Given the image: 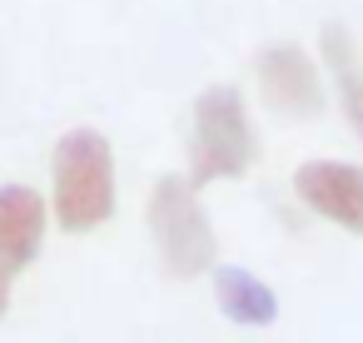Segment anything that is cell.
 Returning <instances> with one entry per match:
<instances>
[{
  "label": "cell",
  "mask_w": 363,
  "mask_h": 343,
  "mask_svg": "<svg viewBox=\"0 0 363 343\" xmlns=\"http://www.w3.org/2000/svg\"><path fill=\"white\" fill-rule=\"evenodd\" d=\"M259 159V135L249 120V105L234 85H209L194 100V125H189V184H219V179H244Z\"/></svg>",
  "instance_id": "obj_2"
},
{
  "label": "cell",
  "mask_w": 363,
  "mask_h": 343,
  "mask_svg": "<svg viewBox=\"0 0 363 343\" xmlns=\"http://www.w3.org/2000/svg\"><path fill=\"white\" fill-rule=\"evenodd\" d=\"M333 80H338V110H343L348 130H353V135H358V145H363V75L348 65V70H338Z\"/></svg>",
  "instance_id": "obj_9"
},
{
  "label": "cell",
  "mask_w": 363,
  "mask_h": 343,
  "mask_svg": "<svg viewBox=\"0 0 363 343\" xmlns=\"http://www.w3.org/2000/svg\"><path fill=\"white\" fill-rule=\"evenodd\" d=\"M214 303L239 328H269L279 318V293L259 274L234 269V264H214Z\"/></svg>",
  "instance_id": "obj_7"
},
{
  "label": "cell",
  "mask_w": 363,
  "mask_h": 343,
  "mask_svg": "<svg viewBox=\"0 0 363 343\" xmlns=\"http://www.w3.org/2000/svg\"><path fill=\"white\" fill-rule=\"evenodd\" d=\"M45 229H50V199H40V189L0 184V264L11 274L35 264V254L45 244Z\"/></svg>",
  "instance_id": "obj_6"
},
{
  "label": "cell",
  "mask_w": 363,
  "mask_h": 343,
  "mask_svg": "<svg viewBox=\"0 0 363 343\" xmlns=\"http://www.w3.org/2000/svg\"><path fill=\"white\" fill-rule=\"evenodd\" d=\"M6 313H11V269L0 264V318H6Z\"/></svg>",
  "instance_id": "obj_10"
},
{
  "label": "cell",
  "mask_w": 363,
  "mask_h": 343,
  "mask_svg": "<svg viewBox=\"0 0 363 343\" xmlns=\"http://www.w3.org/2000/svg\"><path fill=\"white\" fill-rule=\"evenodd\" d=\"M294 194L308 214L328 219L343 234H363V164L348 159H303L294 169Z\"/></svg>",
  "instance_id": "obj_5"
},
{
  "label": "cell",
  "mask_w": 363,
  "mask_h": 343,
  "mask_svg": "<svg viewBox=\"0 0 363 343\" xmlns=\"http://www.w3.org/2000/svg\"><path fill=\"white\" fill-rule=\"evenodd\" d=\"M254 80H259V95L274 115H289V120H313L323 110V75H318V60L284 40V45H264L254 55Z\"/></svg>",
  "instance_id": "obj_4"
},
{
  "label": "cell",
  "mask_w": 363,
  "mask_h": 343,
  "mask_svg": "<svg viewBox=\"0 0 363 343\" xmlns=\"http://www.w3.org/2000/svg\"><path fill=\"white\" fill-rule=\"evenodd\" d=\"M145 219H150L160 269L169 279H199L219 264V239H214V224H209L189 174H160L150 189Z\"/></svg>",
  "instance_id": "obj_3"
},
{
  "label": "cell",
  "mask_w": 363,
  "mask_h": 343,
  "mask_svg": "<svg viewBox=\"0 0 363 343\" xmlns=\"http://www.w3.org/2000/svg\"><path fill=\"white\" fill-rule=\"evenodd\" d=\"M115 214V150L100 130L75 125L50 154V219L65 234H90Z\"/></svg>",
  "instance_id": "obj_1"
},
{
  "label": "cell",
  "mask_w": 363,
  "mask_h": 343,
  "mask_svg": "<svg viewBox=\"0 0 363 343\" xmlns=\"http://www.w3.org/2000/svg\"><path fill=\"white\" fill-rule=\"evenodd\" d=\"M318 60L338 75V70H348L353 60H358V45H353V35L338 26V21H328L323 30H318Z\"/></svg>",
  "instance_id": "obj_8"
}]
</instances>
